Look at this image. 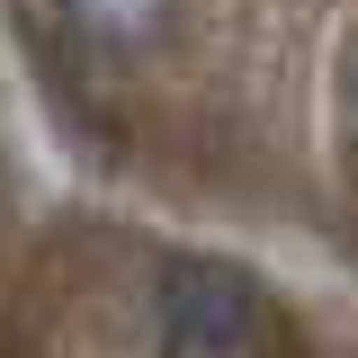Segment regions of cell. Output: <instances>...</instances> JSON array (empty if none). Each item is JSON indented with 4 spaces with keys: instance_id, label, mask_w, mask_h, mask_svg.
<instances>
[{
    "instance_id": "6da1fadb",
    "label": "cell",
    "mask_w": 358,
    "mask_h": 358,
    "mask_svg": "<svg viewBox=\"0 0 358 358\" xmlns=\"http://www.w3.org/2000/svg\"><path fill=\"white\" fill-rule=\"evenodd\" d=\"M162 313H171V341L188 358H233L251 331H260V296L251 278L224 260H179L162 278Z\"/></svg>"
},
{
    "instance_id": "7a4b0ae2",
    "label": "cell",
    "mask_w": 358,
    "mask_h": 358,
    "mask_svg": "<svg viewBox=\"0 0 358 358\" xmlns=\"http://www.w3.org/2000/svg\"><path fill=\"white\" fill-rule=\"evenodd\" d=\"M72 9H81L90 27H99V36H143L162 0H72Z\"/></svg>"
}]
</instances>
